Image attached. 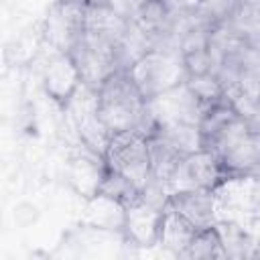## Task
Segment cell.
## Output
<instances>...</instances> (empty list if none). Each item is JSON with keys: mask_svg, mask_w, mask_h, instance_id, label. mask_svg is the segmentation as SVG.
<instances>
[{"mask_svg": "<svg viewBox=\"0 0 260 260\" xmlns=\"http://www.w3.org/2000/svg\"><path fill=\"white\" fill-rule=\"evenodd\" d=\"M167 203L179 211L195 230L211 228L217 223L215 193L207 189H183L169 195Z\"/></svg>", "mask_w": 260, "mask_h": 260, "instance_id": "cell-10", "label": "cell"}, {"mask_svg": "<svg viewBox=\"0 0 260 260\" xmlns=\"http://www.w3.org/2000/svg\"><path fill=\"white\" fill-rule=\"evenodd\" d=\"M169 20H171V12L162 0H146V4L132 18V24L140 32H144L150 41H154L167 30Z\"/></svg>", "mask_w": 260, "mask_h": 260, "instance_id": "cell-18", "label": "cell"}, {"mask_svg": "<svg viewBox=\"0 0 260 260\" xmlns=\"http://www.w3.org/2000/svg\"><path fill=\"white\" fill-rule=\"evenodd\" d=\"M43 45H45V39H43L41 26H39V30H22L8 43L6 61L12 67H28L39 57Z\"/></svg>", "mask_w": 260, "mask_h": 260, "instance_id": "cell-17", "label": "cell"}, {"mask_svg": "<svg viewBox=\"0 0 260 260\" xmlns=\"http://www.w3.org/2000/svg\"><path fill=\"white\" fill-rule=\"evenodd\" d=\"M104 160L110 171L124 175L140 191L150 183L148 138L140 130H126L112 134Z\"/></svg>", "mask_w": 260, "mask_h": 260, "instance_id": "cell-3", "label": "cell"}, {"mask_svg": "<svg viewBox=\"0 0 260 260\" xmlns=\"http://www.w3.org/2000/svg\"><path fill=\"white\" fill-rule=\"evenodd\" d=\"M63 177L73 195H77L81 201L91 199L102 189L106 177V160L98 152L77 142L65 160Z\"/></svg>", "mask_w": 260, "mask_h": 260, "instance_id": "cell-8", "label": "cell"}, {"mask_svg": "<svg viewBox=\"0 0 260 260\" xmlns=\"http://www.w3.org/2000/svg\"><path fill=\"white\" fill-rule=\"evenodd\" d=\"M106 4L126 22H132V18L138 14V10L146 4V0H106Z\"/></svg>", "mask_w": 260, "mask_h": 260, "instance_id": "cell-25", "label": "cell"}, {"mask_svg": "<svg viewBox=\"0 0 260 260\" xmlns=\"http://www.w3.org/2000/svg\"><path fill=\"white\" fill-rule=\"evenodd\" d=\"M100 191L118 199V201H122L126 207L134 205L136 201L142 199V191L130 179H126L124 175H120L116 171H110L108 167H106V177H104V183H102Z\"/></svg>", "mask_w": 260, "mask_h": 260, "instance_id": "cell-21", "label": "cell"}, {"mask_svg": "<svg viewBox=\"0 0 260 260\" xmlns=\"http://www.w3.org/2000/svg\"><path fill=\"white\" fill-rule=\"evenodd\" d=\"M98 114L112 134L140 130L146 118V100L142 98L126 69L116 71L98 89Z\"/></svg>", "mask_w": 260, "mask_h": 260, "instance_id": "cell-1", "label": "cell"}, {"mask_svg": "<svg viewBox=\"0 0 260 260\" xmlns=\"http://www.w3.org/2000/svg\"><path fill=\"white\" fill-rule=\"evenodd\" d=\"M160 221L162 207L148 203L146 199H140L134 205L126 207V221L122 230L124 244H130L138 250L156 248L160 236Z\"/></svg>", "mask_w": 260, "mask_h": 260, "instance_id": "cell-9", "label": "cell"}, {"mask_svg": "<svg viewBox=\"0 0 260 260\" xmlns=\"http://www.w3.org/2000/svg\"><path fill=\"white\" fill-rule=\"evenodd\" d=\"M230 177L232 175L225 169L223 160L213 150L199 148V150H195L183 158L179 171L167 183V189H169V195L175 191H183V189L215 191Z\"/></svg>", "mask_w": 260, "mask_h": 260, "instance_id": "cell-6", "label": "cell"}, {"mask_svg": "<svg viewBox=\"0 0 260 260\" xmlns=\"http://www.w3.org/2000/svg\"><path fill=\"white\" fill-rule=\"evenodd\" d=\"M79 221H81V228H87V230L122 234L124 221H126V205L100 191L91 199L83 201Z\"/></svg>", "mask_w": 260, "mask_h": 260, "instance_id": "cell-11", "label": "cell"}, {"mask_svg": "<svg viewBox=\"0 0 260 260\" xmlns=\"http://www.w3.org/2000/svg\"><path fill=\"white\" fill-rule=\"evenodd\" d=\"M81 85L83 79L73 55L53 51L41 69V87L49 102H53L61 112H65Z\"/></svg>", "mask_w": 260, "mask_h": 260, "instance_id": "cell-7", "label": "cell"}, {"mask_svg": "<svg viewBox=\"0 0 260 260\" xmlns=\"http://www.w3.org/2000/svg\"><path fill=\"white\" fill-rule=\"evenodd\" d=\"M230 175H252L260 177V130L254 126L234 140L225 150L217 154Z\"/></svg>", "mask_w": 260, "mask_h": 260, "instance_id": "cell-12", "label": "cell"}, {"mask_svg": "<svg viewBox=\"0 0 260 260\" xmlns=\"http://www.w3.org/2000/svg\"><path fill=\"white\" fill-rule=\"evenodd\" d=\"M181 57H183V65H185L187 77L189 75H203V73H209V71H217V63H215V57L209 51V47L195 49V51H189V53H181Z\"/></svg>", "mask_w": 260, "mask_h": 260, "instance_id": "cell-22", "label": "cell"}, {"mask_svg": "<svg viewBox=\"0 0 260 260\" xmlns=\"http://www.w3.org/2000/svg\"><path fill=\"white\" fill-rule=\"evenodd\" d=\"M187 89L191 91V95L197 100V104L201 106V110L221 98H225V89H223V81L219 79V75L215 71L203 73V75H189L185 81Z\"/></svg>", "mask_w": 260, "mask_h": 260, "instance_id": "cell-20", "label": "cell"}, {"mask_svg": "<svg viewBox=\"0 0 260 260\" xmlns=\"http://www.w3.org/2000/svg\"><path fill=\"white\" fill-rule=\"evenodd\" d=\"M81 79L87 87L100 89L116 71L122 69L118 59V43L83 35L81 41L71 51Z\"/></svg>", "mask_w": 260, "mask_h": 260, "instance_id": "cell-5", "label": "cell"}, {"mask_svg": "<svg viewBox=\"0 0 260 260\" xmlns=\"http://www.w3.org/2000/svg\"><path fill=\"white\" fill-rule=\"evenodd\" d=\"M126 73L142 93V98L148 102L165 91H171L187 81V71L183 65L181 51L171 49H148L144 55H140Z\"/></svg>", "mask_w": 260, "mask_h": 260, "instance_id": "cell-2", "label": "cell"}, {"mask_svg": "<svg viewBox=\"0 0 260 260\" xmlns=\"http://www.w3.org/2000/svg\"><path fill=\"white\" fill-rule=\"evenodd\" d=\"M41 30L55 53H71L85 30V0H57L41 20Z\"/></svg>", "mask_w": 260, "mask_h": 260, "instance_id": "cell-4", "label": "cell"}, {"mask_svg": "<svg viewBox=\"0 0 260 260\" xmlns=\"http://www.w3.org/2000/svg\"><path fill=\"white\" fill-rule=\"evenodd\" d=\"M242 2H248V4H254V6H260V0H242Z\"/></svg>", "mask_w": 260, "mask_h": 260, "instance_id": "cell-26", "label": "cell"}, {"mask_svg": "<svg viewBox=\"0 0 260 260\" xmlns=\"http://www.w3.org/2000/svg\"><path fill=\"white\" fill-rule=\"evenodd\" d=\"M195 228L179 213L175 211L169 203L162 207V221H160V236H158V246L167 250L173 256H183L187 246L191 244L195 236Z\"/></svg>", "mask_w": 260, "mask_h": 260, "instance_id": "cell-13", "label": "cell"}, {"mask_svg": "<svg viewBox=\"0 0 260 260\" xmlns=\"http://www.w3.org/2000/svg\"><path fill=\"white\" fill-rule=\"evenodd\" d=\"M181 258H191V260H213V258H225V250L219 238V232L215 225L197 230L191 244L183 252Z\"/></svg>", "mask_w": 260, "mask_h": 260, "instance_id": "cell-19", "label": "cell"}, {"mask_svg": "<svg viewBox=\"0 0 260 260\" xmlns=\"http://www.w3.org/2000/svg\"><path fill=\"white\" fill-rule=\"evenodd\" d=\"M39 217H41V209H39L32 201H20V203L14 207V211H12V219H14V223L20 225V228L32 225Z\"/></svg>", "mask_w": 260, "mask_h": 260, "instance_id": "cell-24", "label": "cell"}, {"mask_svg": "<svg viewBox=\"0 0 260 260\" xmlns=\"http://www.w3.org/2000/svg\"><path fill=\"white\" fill-rule=\"evenodd\" d=\"M150 134H158L162 140H167L171 146H175L185 156L191 154V152H195V150H199V148H203L201 134H199V126L197 124H189V122L160 124Z\"/></svg>", "mask_w": 260, "mask_h": 260, "instance_id": "cell-16", "label": "cell"}, {"mask_svg": "<svg viewBox=\"0 0 260 260\" xmlns=\"http://www.w3.org/2000/svg\"><path fill=\"white\" fill-rule=\"evenodd\" d=\"M223 250H225V258H254L260 256V244L248 234V230L234 219H221L215 223Z\"/></svg>", "mask_w": 260, "mask_h": 260, "instance_id": "cell-15", "label": "cell"}, {"mask_svg": "<svg viewBox=\"0 0 260 260\" xmlns=\"http://www.w3.org/2000/svg\"><path fill=\"white\" fill-rule=\"evenodd\" d=\"M238 4H240V0H199L197 12L207 22L217 24V22L228 20L232 16V12L236 10Z\"/></svg>", "mask_w": 260, "mask_h": 260, "instance_id": "cell-23", "label": "cell"}, {"mask_svg": "<svg viewBox=\"0 0 260 260\" xmlns=\"http://www.w3.org/2000/svg\"><path fill=\"white\" fill-rule=\"evenodd\" d=\"M148 152H150V179L158 183H169L179 171L185 154L162 140L158 134H148Z\"/></svg>", "mask_w": 260, "mask_h": 260, "instance_id": "cell-14", "label": "cell"}]
</instances>
